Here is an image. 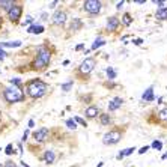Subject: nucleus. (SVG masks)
<instances>
[{"mask_svg":"<svg viewBox=\"0 0 167 167\" xmlns=\"http://www.w3.org/2000/svg\"><path fill=\"white\" fill-rule=\"evenodd\" d=\"M27 32H29V33H36V35H39V33H42V32H44V27H42V26H36V24H33V26H29Z\"/></svg>","mask_w":167,"mask_h":167,"instance_id":"20","label":"nucleus"},{"mask_svg":"<svg viewBox=\"0 0 167 167\" xmlns=\"http://www.w3.org/2000/svg\"><path fill=\"white\" fill-rule=\"evenodd\" d=\"M27 136H29V131H24V134H23V138H21V140H26V138H27Z\"/></svg>","mask_w":167,"mask_h":167,"instance_id":"39","label":"nucleus"},{"mask_svg":"<svg viewBox=\"0 0 167 167\" xmlns=\"http://www.w3.org/2000/svg\"><path fill=\"white\" fill-rule=\"evenodd\" d=\"M122 23H124L125 26H129L131 23H133V18H131L129 14H124V17H122Z\"/></svg>","mask_w":167,"mask_h":167,"instance_id":"25","label":"nucleus"},{"mask_svg":"<svg viewBox=\"0 0 167 167\" xmlns=\"http://www.w3.org/2000/svg\"><path fill=\"white\" fill-rule=\"evenodd\" d=\"M122 6H124V2H119V3L116 5V9H120V8H122Z\"/></svg>","mask_w":167,"mask_h":167,"instance_id":"40","label":"nucleus"},{"mask_svg":"<svg viewBox=\"0 0 167 167\" xmlns=\"http://www.w3.org/2000/svg\"><path fill=\"white\" fill-rule=\"evenodd\" d=\"M100 122H101V125H104V127L110 125L111 118H110L109 113H100Z\"/></svg>","mask_w":167,"mask_h":167,"instance_id":"17","label":"nucleus"},{"mask_svg":"<svg viewBox=\"0 0 167 167\" xmlns=\"http://www.w3.org/2000/svg\"><path fill=\"white\" fill-rule=\"evenodd\" d=\"M17 48L21 47V41H14V42H0V48Z\"/></svg>","mask_w":167,"mask_h":167,"instance_id":"16","label":"nucleus"},{"mask_svg":"<svg viewBox=\"0 0 167 167\" xmlns=\"http://www.w3.org/2000/svg\"><path fill=\"white\" fill-rule=\"evenodd\" d=\"M136 151V148L133 146V148H128V149H124V151H122V152H119L118 154V160H122V158H124V157H127V155H131V154H133Z\"/></svg>","mask_w":167,"mask_h":167,"instance_id":"19","label":"nucleus"},{"mask_svg":"<svg viewBox=\"0 0 167 167\" xmlns=\"http://www.w3.org/2000/svg\"><path fill=\"white\" fill-rule=\"evenodd\" d=\"M120 138H122L120 129L115 128V129H111V131H109V133H105V134H104L102 143H104V145H116V143L120 142Z\"/></svg>","mask_w":167,"mask_h":167,"instance_id":"4","label":"nucleus"},{"mask_svg":"<svg viewBox=\"0 0 167 167\" xmlns=\"http://www.w3.org/2000/svg\"><path fill=\"white\" fill-rule=\"evenodd\" d=\"M3 98L8 102H21L26 100V93L21 90V87H15V86H9V87H5L3 90Z\"/></svg>","mask_w":167,"mask_h":167,"instance_id":"3","label":"nucleus"},{"mask_svg":"<svg viewBox=\"0 0 167 167\" xmlns=\"http://www.w3.org/2000/svg\"><path fill=\"white\" fill-rule=\"evenodd\" d=\"M54 160H56V155H54L53 151H45L44 152V161H45L47 164H53Z\"/></svg>","mask_w":167,"mask_h":167,"instance_id":"14","label":"nucleus"},{"mask_svg":"<svg viewBox=\"0 0 167 167\" xmlns=\"http://www.w3.org/2000/svg\"><path fill=\"white\" fill-rule=\"evenodd\" d=\"M11 86H15V87H21V80L20 78H11L9 80Z\"/></svg>","mask_w":167,"mask_h":167,"instance_id":"26","label":"nucleus"},{"mask_svg":"<svg viewBox=\"0 0 167 167\" xmlns=\"http://www.w3.org/2000/svg\"><path fill=\"white\" fill-rule=\"evenodd\" d=\"M74 120H75V122H78V124H80V125H83V127H87L86 120H84V119H81V118H78V116H77V118H75Z\"/></svg>","mask_w":167,"mask_h":167,"instance_id":"32","label":"nucleus"},{"mask_svg":"<svg viewBox=\"0 0 167 167\" xmlns=\"http://www.w3.org/2000/svg\"><path fill=\"white\" fill-rule=\"evenodd\" d=\"M50 60H51V53L48 50L47 45H39L38 47V54H36V59L33 60V69H36V71H44L48 63H50Z\"/></svg>","mask_w":167,"mask_h":167,"instance_id":"2","label":"nucleus"},{"mask_svg":"<svg viewBox=\"0 0 167 167\" xmlns=\"http://www.w3.org/2000/svg\"><path fill=\"white\" fill-rule=\"evenodd\" d=\"M30 23H33V17H30V15H29L27 18L24 20V23H23V24H24V26H29Z\"/></svg>","mask_w":167,"mask_h":167,"instance_id":"33","label":"nucleus"},{"mask_svg":"<svg viewBox=\"0 0 167 167\" xmlns=\"http://www.w3.org/2000/svg\"><path fill=\"white\" fill-rule=\"evenodd\" d=\"M83 9L87 14H90V15H96V14L101 12L102 3L98 2V0H86V2L83 3Z\"/></svg>","mask_w":167,"mask_h":167,"instance_id":"5","label":"nucleus"},{"mask_svg":"<svg viewBox=\"0 0 167 167\" xmlns=\"http://www.w3.org/2000/svg\"><path fill=\"white\" fill-rule=\"evenodd\" d=\"M166 158H167V154H164V155H163V160H166Z\"/></svg>","mask_w":167,"mask_h":167,"instance_id":"44","label":"nucleus"},{"mask_svg":"<svg viewBox=\"0 0 167 167\" xmlns=\"http://www.w3.org/2000/svg\"><path fill=\"white\" fill-rule=\"evenodd\" d=\"M47 89L48 86L45 81L39 80V78H33V80L27 81V84H26V96H30L33 100L41 98V96L47 93Z\"/></svg>","mask_w":167,"mask_h":167,"instance_id":"1","label":"nucleus"},{"mask_svg":"<svg viewBox=\"0 0 167 167\" xmlns=\"http://www.w3.org/2000/svg\"><path fill=\"white\" fill-rule=\"evenodd\" d=\"M154 5H157V6H158V9H161V8H164L166 2H161V0H154Z\"/></svg>","mask_w":167,"mask_h":167,"instance_id":"31","label":"nucleus"},{"mask_svg":"<svg viewBox=\"0 0 167 167\" xmlns=\"http://www.w3.org/2000/svg\"><path fill=\"white\" fill-rule=\"evenodd\" d=\"M149 149V146H143V148H140V151H138V154H145L146 151Z\"/></svg>","mask_w":167,"mask_h":167,"instance_id":"36","label":"nucleus"},{"mask_svg":"<svg viewBox=\"0 0 167 167\" xmlns=\"http://www.w3.org/2000/svg\"><path fill=\"white\" fill-rule=\"evenodd\" d=\"M56 5H57V2H51V3L48 5V8H54Z\"/></svg>","mask_w":167,"mask_h":167,"instance_id":"42","label":"nucleus"},{"mask_svg":"<svg viewBox=\"0 0 167 167\" xmlns=\"http://www.w3.org/2000/svg\"><path fill=\"white\" fill-rule=\"evenodd\" d=\"M105 44V41L104 39H101V38H98V39H95V42L92 44V50H96V48H100V47H102Z\"/></svg>","mask_w":167,"mask_h":167,"instance_id":"24","label":"nucleus"},{"mask_svg":"<svg viewBox=\"0 0 167 167\" xmlns=\"http://www.w3.org/2000/svg\"><path fill=\"white\" fill-rule=\"evenodd\" d=\"M105 72H107V77H109V80H115V78H116V71H115V69H113V68H107V69H105Z\"/></svg>","mask_w":167,"mask_h":167,"instance_id":"23","label":"nucleus"},{"mask_svg":"<svg viewBox=\"0 0 167 167\" xmlns=\"http://www.w3.org/2000/svg\"><path fill=\"white\" fill-rule=\"evenodd\" d=\"M158 120L160 122H167V109H163V110H160L158 111Z\"/></svg>","mask_w":167,"mask_h":167,"instance_id":"22","label":"nucleus"},{"mask_svg":"<svg viewBox=\"0 0 167 167\" xmlns=\"http://www.w3.org/2000/svg\"><path fill=\"white\" fill-rule=\"evenodd\" d=\"M119 24H120V21H119L118 17H109V18H107V30H109V32L118 30Z\"/></svg>","mask_w":167,"mask_h":167,"instance_id":"10","label":"nucleus"},{"mask_svg":"<svg viewBox=\"0 0 167 167\" xmlns=\"http://www.w3.org/2000/svg\"><path fill=\"white\" fill-rule=\"evenodd\" d=\"M83 27V21L80 18H72L71 20V24H69V30H72V32H77V30H80Z\"/></svg>","mask_w":167,"mask_h":167,"instance_id":"13","label":"nucleus"},{"mask_svg":"<svg viewBox=\"0 0 167 167\" xmlns=\"http://www.w3.org/2000/svg\"><path fill=\"white\" fill-rule=\"evenodd\" d=\"M15 151H14V146H12V143H9V145H8L6 146V149H5V154L6 155H11V154H14Z\"/></svg>","mask_w":167,"mask_h":167,"instance_id":"30","label":"nucleus"},{"mask_svg":"<svg viewBox=\"0 0 167 167\" xmlns=\"http://www.w3.org/2000/svg\"><path fill=\"white\" fill-rule=\"evenodd\" d=\"M33 127H35V120L30 119V120H29V128H33Z\"/></svg>","mask_w":167,"mask_h":167,"instance_id":"38","label":"nucleus"},{"mask_svg":"<svg viewBox=\"0 0 167 167\" xmlns=\"http://www.w3.org/2000/svg\"><path fill=\"white\" fill-rule=\"evenodd\" d=\"M21 15H23V5L21 3H14L9 9H8V18L12 23H18Z\"/></svg>","mask_w":167,"mask_h":167,"instance_id":"6","label":"nucleus"},{"mask_svg":"<svg viewBox=\"0 0 167 167\" xmlns=\"http://www.w3.org/2000/svg\"><path fill=\"white\" fill-rule=\"evenodd\" d=\"M142 100H143V101H148V102H151V101L155 100V98H154V89H152V87H149V89L143 93Z\"/></svg>","mask_w":167,"mask_h":167,"instance_id":"18","label":"nucleus"},{"mask_svg":"<svg viewBox=\"0 0 167 167\" xmlns=\"http://www.w3.org/2000/svg\"><path fill=\"white\" fill-rule=\"evenodd\" d=\"M0 151H2V148H0Z\"/></svg>","mask_w":167,"mask_h":167,"instance_id":"46","label":"nucleus"},{"mask_svg":"<svg viewBox=\"0 0 167 167\" xmlns=\"http://www.w3.org/2000/svg\"><path fill=\"white\" fill-rule=\"evenodd\" d=\"M15 2H12V0H0V8H2V9H9V8L14 5Z\"/></svg>","mask_w":167,"mask_h":167,"instance_id":"21","label":"nucleus"},{"mask_svg":"<svg viewBox=\"0 0 167 167\" xmlns=\"http://www.w3.org/2000/svg\"><path fill=\"white\" fill-rule=\"evenodd\" d=\"M6 56H8V53H6V51H3L2 48H0V60H3Z\"/></svg>","mask_w":167,"mask_h":167,"instance_id":"35","label":"nucleus"},{"mask_svg":"<svg viewBox=\"0 0 167 167\" xmlns=\"http://www.w3.org/2000/svg\"><path fill=\"white\" fill-rule=\"evenodd\" d=\"M71 87H72V80H69L68 83H63V84H62V90L68 92L69 89H71Z\"/></svg>","mask_w":167,"mask_h":167,"instance_id":"29","label":"nucleus"},{"mask_svg":"<svg viewBox=\"0 0 167 167\" xmlns=\"http://www.w3.org/2000/svg\"><path fill=\"white\" fill-rule=\"evenodd\" d=\"M66 127H68L69 129H75V128H77L75 120H72V119H68V120H66Z\"/></svg>","mask_w":167,"mask_h":167,"instance_id":"27","label":"nucleus"},{"mask_svg":"<svg viewBox=\"0 0 167 167\" xmlns=\"http://www.w3.org/2000/svg\"><path fill=\"white\" fill-rule=\"evenodd\" d=\"M84 115L87 119H95L96 116H100V109L96 105H89L86 110H84Z\"/></svg>","mask_w":167,"mask_h":167,"instance_id":"11","label":"nucleus"},{"mask_svg":"<svg viewBox=\"0 0 167 167\" xmlns=\"http://www.w3.org/2000/svg\"><path fill=\"white\" fill-rule=\"evenodd\" d=\"M133 42L136 44V45H142V42H143V39H134Z\"/></svg>","mask_w":167,"mask_h":167,"instance_id":"37","label":"nucleus"},{"mask_svg":"<svg viewBox=\"0 0 167 167\" xmlns=\"http://www.w3.org/2000/svg\"><path fill=\"white\" fill-rule=\"evenodd\" d=\"M0 26H2V17H0Z\"/></svg>","mask_w":167,"mask_h":167,"instance_id":"45","label":"nucleus"},{"mask_svg":"<svg viewBox=\"0 0 167 167\" xmlns=\"http://www.w3.org/2000/svg\"><path fill=\"white\" fill-rule=\"evenodd\" d=\"M95 66H96V60L93 57H87V59H84L83 62H81L80 68H78V71H80L81 74H84V75H87V74H90L93 71Z\"/></svg>","mask_w":167,"mask_h":167,"instance_id":"7","label":"nucleus"},{"mask_svg":"<svg viewBox=\"0 0 167 167\" xmlns=\"http://www.w3.org/2000/svg\"><path fill=\"white\" fill-rule=\"evenodd\" d=\"M33 137H35V140H36L38 143H44L45 140L48 138V128H39L38 131H35L33 133Z\"/></svg>","mask_w":167,"mask_h":167,"instance_id":"9","label":"nucleus"},{"mask_svg":"<svg viewBox=\"0 0 167 167\" xmlns=\"http://www.w3.org/2000/svg\"><path fill=\"white\" fill-rule=\"evenodd\" d=\"M136 3H138V5H145V3H146V0H137Z\"/></svg>","mask_w":167,"mask_h":167,"instance_id":"41","label":"nucleus"},{"mask_svg":"<svg viewBox=\"0 0 167 167\" xmlns=\"http://www.w3.org/2000/svg\"><path fill=\"white\" fill-rule=\"evenodd\" d=\"M122 98H119V96H116V98H113L110 102H109V111H115V110H118L120 105H122Z\"/></svg>","mask_w":167,"mask_h":167,"instance_id":"12","label":"nucleus"},{"mask_svg":"<svg viewBox=\"0 0 167 167\" xmlns=\"http://www.w3.org/2000/svg\"><path fill=\"white\" fill-rule=\"evenodd\" d=\"M152 148L157 149V151H161V149H163V143L160 142V140H155V142L152 143Z\"/></svg>","mask_w":167,"mask_h":167,"instance_id":"28","label":"nucleus"},{"mask_svg":"<svg viewBox=\"0 0 167 167\" xmlns=\"http://www.w3.org/2000/svg\"><path fill=\"white\" fill-rule=\"evenodd\" d=\"M83 47H84V45H83V44H80V45H77V47H75V50H81Z\"/></svg>","mask_w":167,"mask_h":167,"instance_id":"43","label":"nucleus"},{"mask_svg":"<svg viewBox=\"0 0 167 167\" xmlns=\"http://www.w3.org/2000/svg\"><path fill=\"white\" fill-rule=\"evenodd\" d=\"M155 18H157V20H160V21H166V20H167V8H166V6L157 11Z\"/></svg>","mask_w":167,"mask_h":167,"instance_id":"15","label":"nucleus"},{"mask_svg":"<svg viewBox=\"0 0 167 167\" xmlns=\"http://www.w3.org/2000/svg\"><path fill=\"white\" fill-rule=\"evenodd\" d=\"M66 18H68V15H66L65 11H56L54 15H53V18H51V21L56 26H63L66 23Z\"/></svg>","mask_w":167,"mask_h":167,"instance_id":"8","label":"nucleus"},{"mask_svg":"<svg viewBox=\"0 0 167 167\" xmlns=\"http://www.w3.org/2000/svg\"><path fill=\"white\" fill-rule=\"evenodd\" d=\"M5 167H17V164L14 161H6L5 163Z\"/></svg>","mask_w":167,"mask_h":167,"instance_id":"34","label":"nucleus"}]
</instances>
